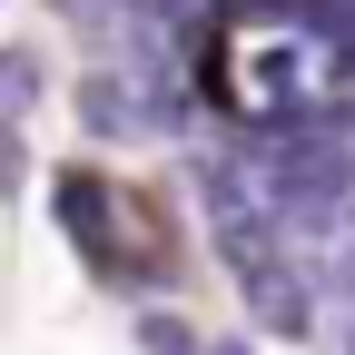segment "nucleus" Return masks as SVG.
Returning a JSON list of instances; mask_svg holds the SVG:
<instances>
[{
    "mask_svg": "<svg viewBox=\"0 0 355 355\" xmlns=\"http://www.w3.org/2000/svg\"><path fill=\"white\" fill-rule=\"evenodd\" d=\"M40 99V69L20 60V50H0V119H10V109H30Z\"/></svg>",
    "mask_w": 355,
    "mask_h": 355,
    "instance_id": "nucleus-3",
    "label": "nucleus"
},
{
    "mask_svg": "<svg viewBox=\"0 0 355 355\" xmlns=\"http://www.w3.org/2000/svg\"><path fill=\"white\" fill-rule=\"evenodd\" d=\"M79 119L99 128V139H139V128L158 119V89H148L139 69H119V60H109V69H89V89H79Z\"/></svg>",
    "mask_w": 355,
    "mask_h": 355,
    "instance_id": "nucleus-1",
    "label": "nucleus"
},
{
    "mask_svg": "<svg viewBox=\"0 0 355 355\" xmlns=\"http://www.w3.org/2000/svg\"><path fill=\"white\" fill-rule=\"evenodd\" d=\"M139 355H207L188 316H168V306H139Z\"/></svg>",
    "mask_w": 355,
    "mask_h": 355,
    "instance_id": "nucleus-2",
    "label": "nucleus"
},
{
    "mask_svg": "<svg viewBox=\"0 0 355 355\" xmlns=\"http://www.w3.org/2000/svg\"><path fill=\"white\" fill-rule=\"evenodd\" d=\"M207 355H247V345H207Z\"/></svg>",
    "mask_w": 355,
    "mask_h": 355,
    "instance_id": "nucleus-4",
    "label": "nucleus"
}]
</instances>
